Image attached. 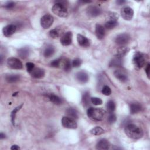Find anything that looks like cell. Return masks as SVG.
Here are the masks:
<instances>
[{
    "mask_svg": "<svg viewBox=\"0 0 150 150\" xmlns=\"http://www.w3.org/2000/svg\"><path fill=\"white\" fill-rule=\"evenodd\" d=\"M124 131L126 134L132 139H140L142 138L144 135L143 130L138 126L132 124L127 125L125 127Z\"/></svg>",
    "mask_w": 150,
    "mask_h": 150,
    "instance_id": "obj_1",
    "label": "cell"
},
{
    "mask_svg": "<svg viewBox=\"0 0 150 150\" xmlns=\"http://www.w3.org/2000/svg\"><path fill=\"white\" fill-rule=\"evenodd\" d=\"M89 118L94 121H102L106 115V111L101 108L90 107L87 111Z\"/></svg>",
    "mask_w": 150,
    "mask_h": 150,
    "instance_id": "obj_2",
    "label": "cell"
},
{
    "mask_svg": "<svg viewBox=\"0 0 150 150\" xmlns=\"http://www.w3.org/2000/svg\"><path fill=\"white\" fill-rule=\"evenodd\" d=\"M52 12L59 17L65 18L68 15V11L63 2H56L52 8Z\"/></svg>",
    "mask_w": 150,
    "mask_h": 150,
    "instance_id": "obj_3",
    "label": "cell"
},
{
    "mask_svg": "<svg viewBox=\"0 0 150 150\" xmlns=\"http://www.w3.org/2000/svg\"><path fill=\"white\" fill-rule=\"evenodd\" d=\"M147 59L148 58L145 54L140 52H137L134 55L132 61L136 68L138 69H140L145 65Z\"/></svg>",
    "mask_w": 150,
    "mask_h": 150,
    "instance_id": "obj_4",
    "label": "cell"
},
{
    "mask_svg": "<svg viewBox=\"0 0 150 150\" xmlns=\"http://www.w3.org/2000/svg\"><path fill=\"white\" fill-rule=\"evenodd\" d=\"M7 64L8 67L12 69L19 70L23 68V64L20 60L14 57H11L8 59Z\"/></svg>",
    "mask_w": 150,
    "mask_h": 150,
    "instance_id": "obj_5",
    "label": "cell"
},
{
    "mask_svg": "<svg viewBox=\"0 0 150 150\" xmlns=\"http://www.w3.org/2000/svg\"><path fill=\"white\" fill-rule=\"evenodd\" d=\"M54 23V18L51 15L46 14L41 19V25L44 29H48L51 27Z\"/></svg>",
    "mask_w": 150,
    "mask_h": 150,
    "instance_id": "obj_6",
    "label": "cell"
},
{
    "mask_svg": "<svg viewBox=\"0 0 150 150\" xmlns=\"http://www.w3.org/2000/svg\"><path fill=\"white\" fill-rule=\"evenodd\" d=\"M131 39L130 35L126 33H123V34H121L119 35H117L115 39V42L120 45V46H124L126 44H127Z\"/></svg>",
    "mask_w": 150,
    "mask_h": 150,
    "instance_id": "obj_7",
    "label": "cell"
},
{
    "mask_svg": "<svg viewBox=\"0 0 150 150\" xmlns=\"http://www.w3.org/2000/svg\"><path fill=\"white\" fill-rule=\"evenodd\" d=\"M62 124L64 127L69 129H75L77 127L75 120L69 117H63L62 119Z\"/></svg>",
    "mask_w": 150,
    "mask_h": 150,
    "instance_id": "obj_8",
    "label": "cell"
},
{
    "mask_svg": "<svg viewBox=\"0 0 150 150\" xmlns=\"http://www.w3.org/2000/svg\"><path fill=\"white\" fill-rule=\"evenodd\" d=\"M121 15L124 20L130 21L134 16V11L130 7H125L121 10Z\"/></svg>",
    "mask_w": 150,
    "mask_h": 150,
    "instance_id": "obj_9",
    "label": "cell"
},
{
    "mask_svg": "<svg viewBox=\"0 0 150 150\" xmlns=\"http://www.w3.org/2000/svg\"><path fill=\"white\" fill-rule=\"evenodd\" d=\"M72 33L71 32H67L62 37L60 42L63 46H69L72 42Z\"/></svg>",
    "mask_w": 150,
    "mask_h": 150,
    "instance_id": "obj_10",
    "label": "cell"
},
{
    "mask_svg": "<svg viewBox=\"0 0 150 150\" xmlns=\"http://www.w3.org/2000/svg\"><path fill=\"white\" fill-rule=\"evenodd\" d=\"M101 13L102 10L97 6H90L87 10V14L92 17H96L100 15Z\"/></svg>",
    "mask_w": 150,
    "mask_h": 150,
    "instance_id": "obj_11",
    "label": "cell"
},
{
    "mask_svg": "<svg viewBox=\"0 0 150 150\" xmlns=\"http://www.w3.org/2000/svg\"><path fill=\"white\" fill-rule=\"evenodd\" d=\"M16 30V25L11 24L5 26L3 29V32L4 35L5 37H10L14 34Z\"/></svg>",
    "mask_w": 150,
    "mask_h": 150,
    "instance_id": "obj_12",
    "label": "cell"
},
{
    "mask_svg": "<svg viewBox=\"0 0 150 150\" xmlns=\"http://www.w3.org/2000/svg\"><path fill=\"white\" fill-rule=\"evenodd\" d=\"M76 79L80 83L84 84L89 80V76L86 72L80 71L76 74Z\"/></svg>",
    "mask_w": 150,
    "mask_h": 150,
    "instance_id": "obj_13",
    "label": "cell"
},
{
    "mask_svg": "<svg viewBox=\"0 0 150 150\" xmlns=\"http://www.w3.org/2000/svg\"><path fill=\"white\" fill-rule=\"evenodd\" d=\"M130 51V49L126 46H121L118 48L116 49L115 56L122 58L124 56H126Z\"/></svg>",
    "mask_w": 150,
    "mask_h": 150,
    "instance_id": "obj_14",
    "label": "cell"
},
{
    "mask_svg": "<svg viewBox=\"0 0 150 150\" xmlns=\"http://www.w3.org/2000/svg\"><path fill=\"white\" fill-rule=\"evenodd\" d=\"M110 147V144L108 140L106 139H102L98 141L96 144V148L97 149L104 150L108 149Z\"/></svg>",
    "mask_w": 150,
    "mask_h": 150,
    "instance_id": "obj_15",
    "label": "cell"
},
{
    "mask_svg": "<svg viewBox=\"0 0 150 150\" xmlns=\"http://www.w3.org/2000/svg\"><path fill=\"white\" fill-rule=\"evenodd\" d=\"M77 41L79 45L82 47H88L90 45L89 39L81 34H77Z\"/></svg>",
    "mask_w": 150,
    "mask_h": 150,
    "instance_id": "obj_16",
    "label": "cell"
},
{
    "mask_svg": "<svg viewBox=\"0 0 150 150\" xmlns=\"http://www.w3.org/2000/svg\"><path fill=\"white\" fill-rule=\"evenodd\" d=\"M30 74L35 79H41L43 77L45 76V71L42 69L39 68H35L30 73Z\"/></svg>",
    "mask_w": 150,
    "mask_h": 150,
    "instance_id": "obj_17",
    "label": "cell"
},
{
    "mask_svg": "<svg viewBox=\"0 0 150 150\" xmlns=\"http://www.w3.org/2000/svg\"><path fill=\"white\" fill-rule=\"evenodd\" d=\"M96 35L97 38L100 40L103 39L105 37V29L102 25L97 24L96 25Z\"/></svg>",
    "mask_w": 150,
    "mask_h": 150,
    "instance_id": "obj_18",
    "label": "cell"
},
{
    "mask_svg": "<svg viewBox=\"0 0 150 150\" xmlns=\"http://www.w3.org/2000/svg\"><path fill=\"white\" fill-rule=\"evenodd\" d=\"M114 76L122 82H125L128 80V77L127 74L123 71L117 70L114 72Z\"/></svg>",
    "mask_w": 150,
    "mask_h": 150,
    "instance_id": "obj_19",
    "label": "cell"
},
{
    "mask_svg": "<svg viewBox=\"0 0 150 150\" xmlns=\"http://www.w3.org/2000/svg\"><path fill=\"white\" fill-rule=\"evenodd\" d=\"M66 114H67L68 117H69L73 119H77L78 118V114L77 111L72 108V107H69L66 110Z\"/></svg>",
    "mask_w": 150,
    "mask_h": 150,
    "instance_id": "obj_20",
    "label": "cell"
},
{
    "mask_svg": "<svg viewBox=\"0 0 150 150\" xmlns=\"http://www.w3.org/2000/svg\"><path fill=\"white\" fill-rule=\"evenodd\" d=\"M55 53V48L53 46L49 45L45 49L43 55L45 58H50Z\"/></svg>",
    "mask_w": 150,
    "mask_h": 150,
    "instance_id": "obj_21",
    "label": "cell"
},
{
    "mask_svg": "<svg viewBox=\"0 0 150 150\" xmlns=\"http://www.w3.org/2000/svg\"><path fill=\"white\" fill-rule=\"evenodd\" d=\"M123 64V60L122 58H118L115 56L114 58H113L110 63V66H113V67H119V66H121Z\"/></svg>",
    "mask_w": 150,
    "mask_h": 150,
    "instance_id": "obj_22",
    "label": "cell"
},
{
    "mask_svg": "<svg viewBox=\"0 0 150 150\" xmlns=\"http://www.w3.org/2000/svg\"><path fill=\"white\" fill-rule=\"evenodd\" d=\"M142 109L141 106L138 103H132L130 106V110L131 114H136L140 112Z\"/></svg>",
    "mask_w": 150,
    "mask_h": 150,
    "instance_id": "obj_23",
    "label": "cell"
},
{
    "mask_svg": "<svg viewBox=\"0 0 150 150\" xmlns=\"http://www.w3.org/2000/svg\"><path fill=\"white\" fill-rule=\"evenodd\" d=\"M48 98L50 101L55 105H59L62 103L61 99L58 96H56L55 94H51L48 95Z\"/></svg>",
    "mask_w": 150,
    "mask_h": 150,
    "instance_id": "obj_24",
    "label": "cell"
},
{
    "mask_svg": "<svg viewBox=\"0 0 150 150\" xmlns=\"http://www.w3.org/2000/svg\"><path fill=\"white\" fill-rule=\"evenodd\" d=\"M18 55L19 56L22 58V59H25L29 56V49L27 47H24L19 49L18 51Z\"/></svg>",
    "mask_w": 150,
    "mask_h": 150,
    "instance_id": "obj_25",
    "label": "cell"
},
{
    "mask_svg": "<svg viewBox=\"0 0 150 150\" xmlns=\"http://www.w3.org/2000/svg\"><path fill=\"white\" fill-rule=\"evenodd\" d=\"M5 80L7 82L12 83L20 80V76L18 75H8L5 76Z\"/></svg>",
    "mask_w": 150,
    "mask_h": 150,
    "instance_id": "obj_26",
    "label": "cell"
},
{
    "mask_svg": "<svg viewBox=\"0 0 150 150\" xmlns=\"http://www.w3.org/2000/svg\"><path fill=\"white\" fill-rule=\"evenodd\" d=\"M90 132L92 134L94 135V136H100L102 135V134L105 132V130L103 128H102L100 127H96L93 128H92L90 131Z\"/></svg>",
    "mask_w": 150,
    "mask_h": 150,
    "instance_id": "obj_27",
    "label": "cell"
},
{
    "mask_svg": "<svg viewBox=\"0 0 150 150\" xmlns=\"http://www.w3.org/2000/svg\"><path fill=\"white\" fill-rule=\"evenodd\" d=\"M117 25V20H115L113 19H110L108 21H107L105 24V27L107 29H111L115 27Z\"/></svg>",
    "mask_w": 150,
    "mask_h": 150,
    "instance_id": "obj_28",
    "label": "cell"
},
{
    "mask_svg": "<svg viewBox=\"0 0 150 150\" xmlns=\"http://www.w3.org/2000/svg\"><path fill=\"white\" fill-rule=\"evenodd\" d=\"M23 106V104H21V105L18 106V107H16V108H15L13 111L11 112V121L12 124L14 126L15 125V117H16V114L17 113V112L22 108Z\"/></svg>",
    "mask_w": 150,
    "mask_h": 150,
    "instance_id": "obj_29",
    "label": "cell"
},
{
    "mask_svg": "<svg viewBox=\"0 0 150 150\" xmlns=\"http://www.w3.org/2000/svg\"><path fill=\"white\" fill-rule=\"evenodd\" d=\"M63 68L66 72H69L71 70V63L68 59H64L63 60Z\"/></svg>",
    "mask_w": 150,
    "mask_h": 150,
    "instance_id": "obj_30",
    "label": "cell"
},
{
    "mask_svg": "<svg viewBox=\"0 0 150 150\" xmlns=\"http://www.w3.org/2000/svg\"><path fill=\"white\" fill-rule=\"evenodd\" d=\"M49 36L52 38H56L60 36V31L58 29L55 28L49 31Z\"/></svg>",
    "mask_w": 150,
    "mask_h": 150,
    "instance_id": "obj_31",
    "label": "cell"
},
{
    "mask_svg": "<svg viewBox=\"0 0 150 150\" xmlns=\"http://www.w3.org/2000/svg\"><path fill=\"white\" fill-rule=\"evenodd\" d=\"M90 102V95H89V93L86 92H85L83 95L82 97V102L84 104L85 106H88L89 103Z\"/></svg>",
    "mask_w": 150,
    "mask_h": 150,
    "instance_id": "obj_32",
    "label": "cell"
},
{
    "mask_svg": "<svg viewBox=\"0 0 150 150\" xmlns=\"http://www.w3.org/2000/svg\"><path fill=\"white\" fill-rule=\"evenodd\" d=\"M107 109L108 111L110 113H113L115 109V103L113 101H112V100L109 101L107 102Z\"/></svg>",
    "mask_w": 150,
    "mask_h": 150,
    "instance_id": "obj_33",
    "label": "cell"
},
{
    "mask_svg": "<svg viewBox=\"0 0 150 150\" xmlns=\"http://www.w3.org/2000/svg\"><path fill=\"white\" fill-rule=\"evenodd\" d=\"M91 102L96 106L101 105L103 103V101L101 98H98V97H92L90 98Z\"/></svg>",
    "mask_w": 150,
    "mask_h": 150,
    "instance_id": "obj_34",
    "label": "cell"
},
{
    "mask_svg": "<svg viewBox=\"0 0 150 150\" xmlns=\"http://www.w3.org/2000/svg\"><path fill=\"white\" fill-rule=\"evenodd\" d=\"M62 62V59H55L54 60H53L51 63V65L52 67L54 68H58L60 66V63Z\"/></svg>",
    "mask_w": 150,
    "mask_h": 150,
    "instance_id": "obj_35",
    "label": "cell"
},
{
    "mask_svg": "<svg viewBox=\"0 0 150 150\" xmlns=\"http://www.w3.org/2000/svg\"><path fill=\"white\" fill-rule=\"evenodd\" d=\"M102 93L106 96H109L111 93V90L108 86H105L102 89Z\"/></svg>",
    "mask_w": 150,
    "mask_h": 150,
    "instance_id": "obj_36",
    "label": "cell"
},
{
    "mask_svg": "<svg viewBox=\"0 0 150 150\" xmlns=\"http://www.w3.org/2000/svg\"><path fill=\"white\" fill-rule=\"evenodd\" d=\"M116 119H117V118H116L115 115L114 114H113V113H111L110 114L109 117H108V122L110 124H113L115 122Z\"/></svg>",
    "mask_w": 150,
    "mask_h": 150,
    "instance_id": "obj_37",
    "label": "cell"
},
{
    "mask_svg": "<svg viewBox=\"0 0 150 150\" xmlns=\"http://www.w3.org/2000/svg\"><path fill=\"white\" fill-rule=\"evenodd\" d=\"M81 62H81V60L80 59H79V58L75 59L72 62V66H73L74 68H78L81 65Z\"/></svg>",
    "mask_w": 150,
    "mask_h": 150,
    "instance_id": "obj_38",
    "label": "cell"
},
{
    "mask_svg": "<svg viewBox=\"0 0 150 150\" xmlns=\"http://www.w3.org/2000/svg\"><path fill=\"white\" fill-rule=\"evenodd\" d=\"M26 68H27V71L30 73L32 70L35 68V64L32 63L31 62H28L26 63Z\"/></svg>",
    "mask_w": 150,
    "mask_h": 150,
    "instance_id": "obj_39",
    "label": "cell"
},
{
    "mask_svg": "<svg viewBox=\"0 0 150 150\" xmlns=\"http://www.w3.org/2000/svg\"><path fill=\"white\" fill-rule=\"evenodd\" d=\"M15 3L14 2H12V1H10V2H8L5 4V7L7 9H11L14 6H15Z\"/></svg>",
    "mask_w": 150,
    "mask_h": 150,
    "instance_id": "obj_40",
    "label": "cell"
},
{
    "mask_svg": "<svg viewBox=\"0 0 150 150\" xmlns=\"http://www.w3.org/2000/svg\"><path fill=\"white\" fill-rule=\"evenodd\" d=\"M149 70H150V64H149V63H148L147 64L146 68H145V73H146L148 78H149Z\"/></svg>",
    "mask_w": 150,
    "mask_h": 150,
    "instance_id": "obj_41",
    "label": "cell"
},
{
    "mask_svg": "<svg viewBox=\"0 0 150 150\" xmlns=\"http://www.w3.org/2000/svg\"><path fill=\"white\" fill-rule=\"evenodd\" d=\"M11 149L12 150H18V149H20V148L17 145H14L11 147Z\"/></svg>",
    "mask_w": 150,
    "mask_h": 150,
    "instance_id": "obj_42",
    "label": "cell"
},
{
    "mask_svg": "<svg viewBox=\"0 0 150 150\" xmlns=\"http://www.w3.org/2000/svg\"><path fill=\"white\" fill-rule=\"evenodd\" d=\"M116 3H117V4H119V5H123V4H124L126 3V1H123V0H122V1H121V0H119V1H117Z\"/></svg>",
    "mask_w": 150,
    "mask_h": 150,
    "instance_id": "obj_43",
    "label": "cell"
},
{
    "mask_svg": "<svg viewBox=\"0 0 150 150\" xmlns=\"http://www.w3.org/2000/svg\"><path fill=\"white\" fill-rule=\"evenodd\" d=\"M5 138V135L4 134V133L1 132V134H0V139H4Z\"/></svg>",
    "mask_w": 150,
    "mask_h": 150,
    "instance_id": "obj_44",
    "label": "cell"
}]
</instances>
